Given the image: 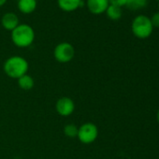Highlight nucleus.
<instances>
[{
	"label": "nucleus",
	"instance_id": "1",
	"mask_svg": "<svg viewBox=\"0 0 159 159\" xmlns=\"http://www.w3.org/2000/svg\"><path fill=\"white\" fill-rule=\"evenodd\" d=\"M29 64L25 58L20 55H13L9 57L3 65L5 74L11 79L18 80L22 76L27 74Z\"/></svg>",
	"mask_w": 159,
	"mask_h": 159
},
{
	"label": "nucleus",
	"instance_id": "2",
	"mask_svg": "<svg viewBox=\"0 0 159 159\" xmlns=\"http://www.w3.org/2000/svg\"><path fill=\"white\" fill-rule=\"evenodd\" d=\"M35 31L33 27L27 24H20L11 31V41L18 48H27L31 46L35 40Z\"/></svg>",
	"mask_w": 159,
	"mask_h": 159
},
{
	"label": "nucleus",
	"instance_id": "3",
	"mask_svg": "<svg viewBox=\"0 0 159 159\" xmlns=\"http://www.w3.org/2000/svg\"><path fill=\"white\" fill-rule=\"evenodd\" d=\"M131 30L136 38L145 39L152 35L153 31V26L152 25L151 19L148 16L138 15L132 21Z\"/></svg>",
	"mask_w": 159,
	"mask_h": 159
},
{
	"label": "nucleus",
	"instance_id": "4",
	"mask_svg": "<svg viewBox=\"0 0 159 159\" xmlns=\"http://www.w3.org/2000/svg\"><path fill=\"white\" fill-rule=\"evenodd\" d=\"M98 137V128L94 123H84L81 126H79L78 139L84 144H91L97 140Z\"/></svg>",
	"mask_w": 159,
	"mask_h": 159
},
{
	"label": "nucleus",
	"instance_id": "5",
	"mask_svg": "<svg viewBox=\"0 0 159 159\" xmlns=\"http://www.w3.org/2000/svg\"><path fill=\"white\" fill-rule=\"evenodd\" d=\"M53 56L55 60L61 64L68 63L75 56V48L69 42H61L55 46Z\"/></svg>",
	"mask_w": 159,
	"mask_h": 159
},
{
	"label": "nucleus",
	"instance_id": "6",
	"mask_svg": "<svg viewBox=\"0 0 159 159\" xmlns=\"http://www.w3.org/2000/svg\"><path fill=\"white\" fill-rule=\"evenodd\" d=\"M55 111L60 116L68 117L75 111V103L70 98L62 97L55 103Z\"/></svg>",
	"mask_w": 159,
	"mask_h": 159
},
{
	"label": "nucleus",
	"instance_id": "7",
	"mask_svg": "<svg viewBox=\"0 0 159 159\" xmlns=\"http://www.w3.org/2000/svg\"><path fill=\"white\" fill-rule=\"evenodd\" d=\"M86 6L92 14L100 15L106 12L110 3L109 0H86Z\"/></svg>",
	"mask_w": 159,
	"mask_h": 159
},
{
	"label": "nucleus",
	"instance_id": "8",
	"mask_svg": "<svg viewBox=\"0 0 159 159\" xmlns=\"http://www.w3.org/2000/svg\"><path fill=\"white\" fill-rule=\"evenodd\" d=\"M19 25H20L19 18L14 12H7L1 18V25L3 26L4 29L8 31L11 32Z\"/></svg>",
	"mask_w": 159,
	"mask_h": 159
},
{
	"label": "nucleus",
	"instance_id": "9",
	"mask_svg": "<svg viewBox=\"0 0 159 159\" xmlns=\"http://www.w3.org/2000/svg\"><path fill=\"white\" fill-rule=\"evenodd\" d=\"M58 7L66 12H71L84 5L83 0H57Z\"/></svg>",
	"mask_w": 159,
	"mask_h": 159
},
{
	"label": "nucleus",
	"instance_id": "10",
	"mask_svg": "<svg viewBox=\"0 0 159 159\" xmlns=\"http://www.w3.org/2000/svg\"><path fill=\"white\" fill-rule=\"evenodd\" d=\"M17 7L22 13L31 14L36 11L38 7V1L37 0H18Z\"/></svg>",
	"mask_w": 159,
	"mask_h": 159
},
{
	"label": "nucleus",
	"instance_id": "11",
	"mask_svg": "<svg viewBox=\"0 0 159 159\" xmlns=\"http://www.w3.org/2000/svg\"><path fill=\"white\" fill-rule=\"evenodd\" d=\"M17 81H18L19 87L24 91H29V90L33 89V87L35 86V81H34L33 77L28 74L22 76L21 78H19L17 80Z\"/></svg>",
	"mask_w": 159,
	"mask_h": 159
},
{
	"label": "nucleus",
	"instance_id": "12",
	"mask_svg": "<svg viewBox=\"0 0 159 159\" xmlns=\"http://www.w3.org/2000/svg\"><path fill=\"white\" fill-rule=\"evenodd\" d=\"M107 14V17L112 21H118L121 19L122 15H123V11H122V8L116 7V6H112L110 5L105 12Z\"/></svg>",
	"mask_w": 159,
	"mask_h": 159
},
{
	"label": "nucleus",
	"instance_id": "13",
	"mask_svg": "<svg viewBox=\"0 0 159 159\" xmlns=\"http://www.w3.org/2000/svg\"><path fill=\"white\" fill-rule=\"evenodd\" d=\"M148 4V0H126L125 7L132 11L144 9Z\"/></svg>",
	"mask_w": 159,
	"mask_h": 159
},
{
	"label": "nucleus",
	"instance_id": "14",
	"mask_svg": "<svg viewBox=\"0 0 159 159\" xmlns=\"http://www.w3.org/2000/svg\"><path fill=\"white\" fill-rule=\"evenodd\" d=\"M78 130H79V126H77L74 124H67L64 126V134L66 137L70 138V139H74L77 138L78 135Z\"/></svg>",
	"mask_w": 159,
	"mask_h": 159
},
{
	"label": "nucleus",
	"instance_id": "15",
	"mask_svg": "<svg viewBox=\"0 0 159 159\" xmlns=\"http://www.w3.org/2000/svg\"><path fill=\"white\" fill-rule=\"evenodd\" d=\"M150 19H151V22H152V25L153 28L154 27L159 28V11L153 13L152 16Z\"/></svg>",
	"mask_w": 159,
	"mask_h": 159
},
{
	"label": "nucleus",
	"instance_id": "16",
	"mask_svg": "<svg viewBox=\"0 0 159 159\" xmlns=\"http://www.w3.org/2000/svg\"><path fill=\"white\" fill-rule=\"evenodd\" d=\"M109 3H110V5L123 8L126 4V0H109Z\"/></svg>",
	"mask_w": 159,
	"mask_h": 159
},
{
	"label": "nucleus",
	"instance_id": "17",
	"mask_svg": "<svg viewBox=\"0 0 159 159\" xmlns=\"http://www.w3.org/2000/svg\"><path fill=\"white\" fill-rule=\"evenodd\" d=\"M8 1V0H0V7H2L6 4V2Z\"/></svg>",
	"mask_w": 159,
	"mask_h": 159
},
{
	"label": "nucleus",
	"instance_id": "18",
	"mask_svg": "<svg viewBox=\"0 0 159 159\" xmlns=\"http://www.w3.org/2000/svg\"><path fill=\"white\" fill-rule=\"evenodd\" d=\"M156 118H157V122H158V124H159V110H158V111H157V114H156Z\"/></svg>",
	"mask_w": 159,
	"mask_h": 159
},
{
	"label": "nucleus",
	"instance_id": "19",
	"mask_svg": "<svg viewBox=\"0 0 159 159\" xmlns=\"http://www.w3.org/2000/svg\"><path fill=\"white\" fill-rule=\"evenodd\" d=\"M158 8H159V1H158Z\"/></svg>",
	"mask_w": 159,
	"mask_h": 159
},
{
	"label": "nucleus",
	"instance_id": "20",
	"mask_svg": "<svg viewBox=\"0 0 159 159\" xmlns=\"http://www.w3.org/2000/svg\"><path fill=\"white\" fill-rule=\"evenodd\" d=\"M157 1H159V0H157Z\"/></svg>",
	"mask_w": 159,
	"mask_h": 159
}]
</instances>
